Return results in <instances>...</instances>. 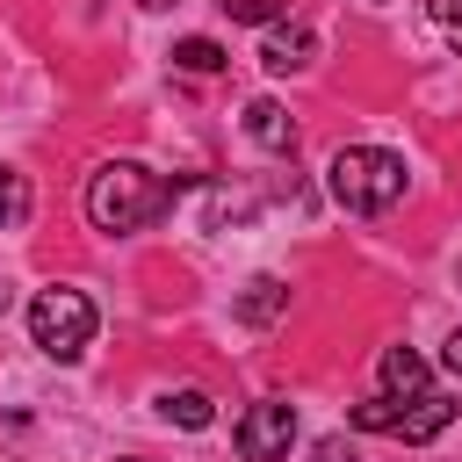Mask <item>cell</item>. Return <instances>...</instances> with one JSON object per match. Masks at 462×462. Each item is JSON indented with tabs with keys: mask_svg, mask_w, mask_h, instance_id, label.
<instances>
[{
	"mask_svg": "<svg viewBox=\"0 0 462 462\" xmlns=\"http://www.w3.org/2000/svg\"><path fill=\"white\" fill-rule=\"evenodd\" d=\"M180 188H188V180H166V173H152V166H137V159H108V166L87 180V224H94V231H144V224H159V217L173 209Z\"/></svg>",
	"mask_w": 462,
	"mask_h": 462,
	"instance_id": "6da1fadb",
	"label": "cell"
},
{
	"mask_svg": "<svg viewBox=\"0 0 462 462\" xmlns=\"http://www.w3.org/2000/svg\"><path fill=\"white\" fill-rule=\"evenodd\" d=\"M404 159L397 152H383V144H346V152H332V166H325V188H332V202L346 209V217H383V209H397L404 202Z\"/></svg>",
	"mask_w": 462,
	"mask_h": 462,
	"instance_id": "7a4b0ae2",
	"label": "cell"
},
{
	"mask_svg": "<svg viewBox=\"0 0 462 462\" xmlns=\"http://www.w3.org/2000/svg\"><path fill=\"white\" fill-rule=\"evenodd\" d=\"M29 332H36V346H43L51 361H79L87 339H94V303H87L79 289H43V296L29 303Z\"/></svg>",
	"mask_w": 462,
	"mask_h": 462,
	"instance_id": "3957f363",
	"label": "cell"
},
{
	"mask_svg": "<svg viewBox=\"0 0 462 462\" xmlns=\"http://www.w3.org/2000/svg\"><path fill=\"white\" fill-rule=\"evenodd\" d=\"M238 455L245 462H282L289 455V440H296V404H282V397H260L245 419H238Z\"/></svg>",
	"mask_w": 462,
	"mask_h": 462,
	"instance_id": "277c9868",
	"label": "cell"
},
{
	"mask_svg": "<svg viewBox=\"0 0 462 462\" xmlns=\"http://www.w3.org/2000/svg\"><path fill=\"white\" fill-rule=\"evenodd\" d=\"M310 58H318V36H310L303 22H274L267 43H260V65H267V72H303Z\"/></svg>",
	"mask_w": 462,
	"mask_h": 462,
	"instance_id": "5b68a950",
	"label": "cell"
},
{
	"mask_svg": "<svg viewBox=\"0 0 462 462\" xmlns=\"http://www.w3.org/2000/svg\"><path fill=\"white\" fill-rule=\"evenodd\" d=\"M245 137H253L260 152H296V123H289V108H282L274 94L245 101Z\"/></svg>",
	"mask_w": 462,
	"mask_h": 462,
	"instance_id": "8992f818",
	"label": "cell"
},
{
	"mask_svg": "<svg viewBox=\"0 0 462 462\" xmlns=\"http://www.w3.org/2000/svg\"><path fill=\"white\" fill-rule=\"evenodd\" d=\"M282 310H289V282H282V274H253L245 296H238V325H245V332H267Z\"/></svg>",
	"mask_w": 462,
	"mask_h": 462,
	"instance_id": "52a82bcc",
	"label": "cell"
},
{
	"mask_svg": "<svg viewBox=\"0 0 462 462\" xmlns=\"http://www.w3.org/2000/svg\"><path fill=\"white\" fill-rule=\"evenodd\" d=\"M448 419H455V397H440V390H426V397H411L404 411H397V440H433V433H448Z\"/></svg>",
	"mask_w": 462,
	"mask_h": 462,
	"instance_id": "ba28073f",
	"label": "cell"
},
{
	"mask_svg": "<svg viewBox=\"0 0 462 462\" xmlns=\"http://www.w3.org/2000/svg\"><path fill=\"white\" fill-rule=\"evenodd\" d=\"M383 397H397V404L426 397V361H419L411 346H390V354H383Z\"/></svg>",
	"mask_w": 462,
	"mask_h": 462,
	"instance_id": "9c48e42d",
	"label": "cell"
},
{
	"mask_svg": "<svg viewBox=\"0 0 462 462\" xmlns=\"http://www.w3.org/2000/svg\"><path fill=\"white\" fill-rule=\"evenodd\" d=\"M173 65H180V72H224L231 51H224L217 36H180V43H173Z\"/></svg>",
	"mask_w": 462,
	"mask_h": 462,
	"instance_id": "30bf717a",
	"label": "cell"
},
{
	"mask_svg": "<svg viewBox=\"0 0 462 462\" xmlns=\"http://www.w3.org/2000/svg\"><path fill=\"white\" fill-rule=\"evenodd\" d=\"M159 411H166L173 426H188V433H202V426L217 419V404H209L202 390H166V397H159Z\"/></svg>",
	"mask_w": 462,
	"mask_h": 462,
	"instance_id": "8fae6325",
	"label": "cell"
},
{
	"mask_svg": "<svg viewBox=\"0 0 462 462\" xmlns=\"http://www.w3.org/2000/svg\"><path fill=\"white\" fill-rule=\"evenodd\" d=\"M22 224H29V180L0 166V231H22Z\"/></svg>",
	"mask_w": 462,
	"mask_h": 462,
	"instance_id": "7c38bea8",
	"label": "cell"
},
{
	"mask_svg": "<svg viewBox=\"0 0 462 462\" xmlns=\"http://www.w3.org/2000/svg\"><path fill=\"white\" fill-rule=\"evenodd\" d=\"M426 14H433V29L448 36V51H462V0H426Z\"/></svg>",
	"mask_w": 462,
	"mask_h": 462,
	"instance_id": "4fadbf2b",
	"label": "cell"
},
{
	"mask_svg": "<svg viewBox=\"0 0 462 462\" xmlns=\"http://www.w3.org/2000/svg\"><path fill=\"white\" fill-rule=\"evenodd\" d=\"M231 22H282V0H224Z\"/></svg>",
	"mask_w": 462,
	"mask_h": 462,
	"instance_id": "5bb4252c",
	"label": "cell"
},
{
	"mask_svg": "<svg viewBox=\"0 0 462 462\" xmlns=\"http://www.w3.org/2000/svg\"><path fill=\"white\" fill-rule=\"evenodd\" d=\"M318 462H346V440L332 433V440H318Z\"/></svg>",
	"mask_w": 462,
	"mask_h": 462,
	"instance_id": "9a60e30c",
	"label": "cell"
},
{
	"mask_svg": "<svg viewBox=\"0 0 462 462\" xmlns=\"http://www.w3.org/2000/svg\"><path fill=\"white\" fill-rule=\"evenodd\" d=\"M440 361H448V368H455V375H462V325H455V339H448V346H440Z\"/></svg>",
	"mask_w": 462,
	"mask_h": 462,
	"instance_id": "2e32d148",
	"label": "cell"
},
{
	"mask_svg": "<svg viewBox=\"0 0 462 462\" xmlns=\"http://www.w3.org/2000/svg\"><path fill=\"white\" fill-rule=\"evenodd\" d=\"M137 7H173V0H137Z\"/></svg>",
	"mask_w": 462,
	"mask_h": 462,
	"instance_id": "e0dca14e",
	"label": "cell"
},
{
	"mask_svg": "<svg viewBox=\"0 0 462 462\" xmlns=\"http://www.w3.org/2000/svg\"><path fill=\"white\" fill-rule=\"evenodd\" d=\"M130 462H144V455H130Z\"/></svg>",
	"mask_w": 462,
	"mask_h": 462,
	"instance_id": "ac0fdd59",
	"label": "cell"
}]
</instances>
